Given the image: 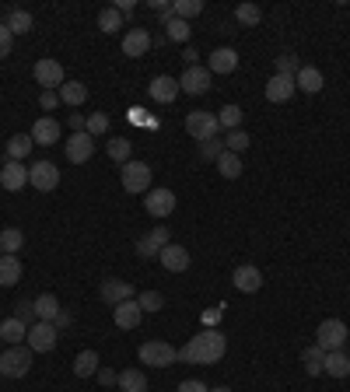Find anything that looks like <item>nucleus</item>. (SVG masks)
Listing matches in <instances>:
<instances>
[{
  "label": "nucleus",
  "mask_w": 350,
  "mask_h": 392,
  "mask_svg": "<svg viewBox=\"0 0 350 392\" xmlns=\"http://www.w3.org/2000/svg\"><path fill=\"white\" fill-rule=\"evenodd\" d=\"M228 350V340L221 329H200L196 337H189V344L179 350V361L186 364H218Z\"/></svg>",
  "instance_id": "1"
},
{
  "label": "nucleus",
  "mask_w": 350,
  "mask_h": 392,
  "mask_svg": "<svg viewBox=\"0 0 350 392\" xmlns=\"http://www.w3.org/2000/svg\"><path fill=\"white\" fill-rule=\"evenodd\" d=\"M28 368H32V350L28 347L18 344V347L0 350V375L4 378H25Z\"/></svg>",
  "instance_id": "2"
},
{
  "label": "nucleus",
  "mask_w": 350,
  "mask_h": 392,
  "mask_svg": "<svg viewBox=\"0 0 350 392\" xmlns=\"http://www.w3.org/2000/svg\"><path fill=\"white\" fill-rule=\"evenodd\" d=\"M347 337H350V329L344 319H322L319 329H315V344L322 350H344Z\"/></svg>",
  "instance_id": "3"
},
{
  "label": "nucleus",
  "mask_w": 350,
  "mask_h": 392,
  "mask_svg": "<svg viewBox=\"0 0 350 392\" xmlns=\"http://www.w3.org/2000/svg\"><path fill=\"white\" fill-rule=\"evenodd\" d=\"M151 175H154V169L147 165V161H127L123 169H120V182H123V189L127 193H147L151 189Z\"/></svg>",
  "instance_id": "4"
},
{
  "label": "nucleus",
  "mask_w": 350,
  "mask_h": 392,
  "mask_svg": "<svg viewBox=\"0 0 350 392\" xmlns=\"http://www.w3.org/2000/svg\"><path fill=\"white\" fill-rule=\"evenodd\" d=\"M137 357L147 364V368H169L179 361V350L172 344H165V340H151V344H144V347L137 350Z\"/></svg>",
  "instance_id": "5"
},
{
  "label": "nucleus",
  "mask_w": 350,
  "mask_h": 392,
  "mask_svg": "<svg viewBox=\"0 0 350 392\" xmlns=\"http://www.w3.org/2000/svg\"><path fill=\"white\" fill-rule=\"evenodd\" d=\"M218 116L214 112H189L186 116V133L196 140V144H203V140H218Z\"/></svg>",
  "instance_id": "6"
},
{
  "label": "nucleus",
  "mask_w": 350,
  "mask_h": 392,
  "mask_svg": "<svg viewBox=\"0 0 350 392\" xmlns=\"http://www.w3.org/2000/svg\"><path fill=\"white\" fill-rule=\"evenodd\" d=\"M56 337H60V329L53 326V322H32L28 326V344L25 347L32 350V354H49V350L56 347Z\"/></svg>",
  "instance_id": "7"
},
{
  "label": "nucleus",
  "mask_w": 350,
  "mask_h": 392,
  "mask_svg": "<svg viewBox=\"0 0 350 392\" xmlns=\"http://www.w3.org/2000/svg\"><path fill=\"white\" fill-rule=\"evenodd\" d=\"M63 151H67V161L70 165H85V161H91V154H95V137H88V130L70 133L67 144H63Z\"/></svg>",
  "instance_id": "8"
},
{
  "label": "nucleus",
  "mask_w": 350,
  "mask_h": 392,
  "mask_svg": "<svg viewBox=\"0 0 350 392\" xmlns=\"http://www.w3.org/2000/svg\"><path fill=\"white\" fill-rule=\"evenodd\" d=\"M144 211L151 214V218H169L175 211V193L172 189H165V186H158V189H147V196H144Z\"/></svg>",
  "instance_id": "9"
},
{
  "label": "nucleus",
  "mask_w": 350,
  "mask_h": 392,
  "mask_svg": "<svg viewBox=\"0 0 350 392\" xmlns=\"http://www.w3.org/2000/svg\"><path fill=\"white\" fill-rule=\"evenodd\" d=\"M28 186L39 189V193H53V189L60 186V169H56L53 161H36V165L28 169Z\"/></svg>",
  "instance_id": "10"
},
{
  "label": "nucleus",
  "mask_w": 350,
  "mask_h": 392,
  "mask_svg": "<svg viewBox=\"0 0 350 392\" xmlns=\"http://www.w3.org/2000/svg\"><path fill=\"white\" fill-rule=\"evenodd\" d=\"M169 242H172L169 228H165V224H158V228H151V231L137 242V256H140V260H154V256H158Z\"/></svg>",
  "instance_id": "11"
},
{
  "label": "nucleus",
  "mask_w": 350,
  "mask_h": 392,
  "mask_svg": "<svg viewBox=\"0 0 350 392\" xmlns=\"http://www.w3.org/2000/svg\"><path fill=\"white\" fill-rule=\"evenodd\" d=\"M32 74H36V85H43L46 91H60V88H63V63H60V60H49V56H46V60L36 63Z\"/></svg>",
  "instance_id": "12"
},
{
  "label": "nucleus",
  "mask_w": 350,
  "mask_h": 392,
  "mask_svg": "<svg viewBox=\"0 0 350 392\" xmlns=\"http://www.w3.org/2000/svg\"><path fill=\"white\" fill-rule=\"evenodd\" d=\"M179 91H186V95H207L211 91V70L207 67H186V74L179 78Z\"/></svg>",
  "instance_id": "13"
},
{
  "label": "nucleus",
  "mask_w": 350,
  "mask_h": 392,
  "mask_svg": "<svg viewBox=\"0 0 350 392\" xmlns=\"http://www.w3.org/2000/svg\"><path fill=\"white\" fill-rule=\"evenodd\" d=\"M231 284H235L242 295H256V291L262 287L260 266H253V263H245V266H235V273H231Z\"/></svg>",
  "instance_id": "14"
},
{
  "label": "nucleus",
  "mask_w": 350,
  "mask_h": 392,
  "mask_svg": "<svg viewBox=\"0 0 350 392\" xmlns=\"http://www.w3.org/2000/svg\"><path fill=\"white\" fill-rule=\"evenodd\" d=\"M98 295H102L105 305H112V308L123 305V302H130V298H137L130 280H102V291H98Z\"/></svg>",
  "instance_id": "15"
},
{
  "label": "nucleus",
  "mask_w": 350,
  "mask_h": 392,
  "mask_svg": "<svg viewBox=\"0 0 350 392\" xmlns=\"http://www.w3.org/2000/svg\"><path fill=\"white\" fill-rule=\"evenodd\" d=\"M0 186H4L7 193L25 189V186H28V169H25L21 161H4V169H0Z\"/></svg>",
  "instance_id": "16"
},
{
  "label": "nucleus",
  "mask_w": 350,
  "mask_h": 392,
  "mask_svg": "<svg viewBox=\"0 0 350 392\" xmlns=\"http://www.w3.org/2000/svg\"><path fill=\"white\" fill-rule=\"evenodd\" d=\"M154 46V39H151V32L147 28H130L127 36H123V56H147V49Z\"/></svg>",
  "instance_id": "17"
},
{
  "label": "nucleus",
  "mask_w": 350,
  "mask_h": 392,
  "mask_svg": "<svg viewBox=\"0 0 350 392\" xmlns=\"http://www.w3.org/2000/svg\"><path fill=\"white\" fill-rule=\"evenodd\" d=\"M207 70H211V74H235V70H238V53H235L231 46L214 49L211 60H207Z\"/></svg>",
  "instance_id": "18"
},
{
  "label": "nucleus",
  "mask_w": 350,
  "mask_h": 392,
  "mask_svg": "<svg viewBox=\"0 0 350 392\" xmlns=\"http://www.w3.org/2000/svg\"><path fill=\"white\" fill-rule=\"evenodd\" d=\"M295 91H298V85H295V78H284V74H273L270 81H266V98L270 102H291L295 98Z\"/></svg>",
  "instance_id": "19"
},
{
  "label": "nucleus",
  "mask_w": 350,
  "mask_h": 392,
  "mask_svg": "<svg viewBox=\"0 0 350 392\" xmlns=\"http://www.w3.org/2000/svg\"><path fill=\"white\" fill-rule=\"evenodd\" d=\"M147 95H151L158 105H169V102H175V95H179V81L169 78V74H158V78L147 85Z\"/></svg>",
  "instance_id": "20"
},
{
  "label": "nucleus",
  "mask_w": 350,
  "mask_h": 392,
  "mask_svg": "<svg viewBox=\"0 0 350 392\" xmlns=\"http://www.w3.org/2000/svg\"><path fill=\"white\" fill-rule=\"evenodd\" d=\"M158 260H161V266H165L169 273H182V270H189V253H186L182 245H175V242H169V245L158 253Z\"/></svg>",
  "instance_id": "21"
},
{
  "label": "nucleus",
  "mask_w": 350,
  "mask_h": 392,
  "mask_svg": "<svg viewBox=\"0 0 350 392\" xmlns=\"http://www.w3.org/2000/svg\"><path fill=\"white\" fill-rule=\"evenodd\" d=\"M140 305H137V298H130V302H123V305L112 308V322L120 326V329H137L140 326Z\"/></svg>",
  "instance_id": "22"
},
{
  "label": "nucleus",
  "mask_w": 350,
  "mask_h": 392,
  "mask_svg": "<svg viewBox=\"0 0 350 392\" xmlns=\"http://www.w3.org/2000/svg\"><path fill=\"white\" fill-rule=\"evenodd\" d=\"M36 144H43V147H53L56 140H60V123L53 120V116H43V120H36V127L28 133Z\"/></svg>",
  "instance_id": "23"
},
{
  "label": "nucleus",
  "mask_w": 350,
  "mask_h": 392,
  "mask_svg": "<svg viewBox=\"0 0 350 392\" xmlns=\"http://www.w3.org/2000/svg\"><path fill=\"white\" fill-rule=\"evenodd\" d=\"M322 375H333V378H347V375H350V357H347V350H326V361H322Z\"/></svg>",
  "instance_id": "24"
},
{
  "label": "nucleus",
  "mask_w": 350,
  "mask_h": 392,
  "mask_svg": "<svg viewBox=\"0 0 350 392\" xmlns=\"http://www.w3.org/2000/svg\"><path fill=\"white\" fill-rule=\"evenodd\" d=\"M295 85H298V91L319 95L322 85H326V78H322V70H319V67H305V63H302V70L295 74Z\"/></svg>",
  "instance_id": "25"
},
{
  "label": "nucleus",
  "mask_w": 350,
  "mask_h": 392,
  "mask_svg": "<svg viewBox=\"0 0 350 392\" xmlns=\"http://www.w3.org/2000/svg\"><path fill=\"white\" fill-rule=\"evenodd\" d=\"M25 337H28V326H25L21 319H14V315H11V319H4V322H0V340H4L7 347H18Z\"/></svg>",
  "instance_id": "26"
},
{
  "label": "nucleus",
  "mask_w": 350,
  "mask_h": 392,
  "mask_svg": "<svg viewBox=\"0 0 350 392\" xmlns=\"http://www.w3.org/2000/svg\"><path fill=\"white\" fill-rule=\"evenodd\" d=\"M32 147H36V140H32L28 133H14V137L7 140V161H21V158H28Z\"/></svg>",
  "instance_id": "27"
},
{
  "label": "nucleus",
  "mask_w": 350,
  "mask_h": 392,
  "mask_svg": "<svg viewBox=\"0 0 350 392\" xmlns=\"http://www.w3.org/2000/svg\"><path fill=\"white\" fill-rule=\"evenodd\" d=\"M120 392H147V375L140 371V368H127V371H120Z\"/></svg>",
  "instance_id": "28"
},
{
  "label": "nucleus",
  "mask_w": 350,
  "mask_h": 392,
  "mask_svg": "<svg viewBox=\"0 0 350 392\" xmlns=\"http://www.w3.org/2000/svg\"><path fill=\"white\" fill-rule=\"evenodd\" d=\"M4 25H7V32H11V36H28V32L36 28L32 14H28V11H21V7H18V11H11Z\"/></svg>",
  "instance_id": "29"
},
{
  "label": "nucleus",
  "mask_w": 350,
  "mask_h": 392,
  "mask_svg": "<svg viewBox=\"0 0 350 392\" xmlns=\"http://www.w3.org/2000/svg\"><path fill=\"white\" fill-rule=\"evenodd\" d=\"M21 280V260L18 256H0V287H14Z\"/></svg>",
  "instance_id": "30"
},
{
  "label": "nucleus",
  "mask_w": 350,
  "mask_h": 392,
  "mask_svg": "<svg viewBox=\"0 0 350 392\" xmlns=\"http://www.w3.org/2000/svg\"><path fill=\"white\" fill-rule=\"evenodd\" d=\"M60 312H63V305L56 302V295H39L36 298V319L39 322H53Z\"/></svg>",
  "instance_id": "31"
},
{
  "label": "nucleus",
  "mask_w": 350,
  "mask_h": 392,
  "mask_svg": "<svg viewBox=\"0 0 350 392\" xmlns=\"http://www.w3.org/2000/svg\"><path fill=\"white\" fill-rule=\"evenodd\" d=\"M322 361H326V350L319 347V344H312V347L302 350V364H305V375H322Z\"/></svg>",
  "instance_id": "32"
},
{
  "label": "nucleus",
  "mask_w": 350,
  "mask_h": 392,
  "mask_svg": "<svg viewBox=\"0 0 350 392\" xmlns=\"http://www.w3.org/2000/svg\"><path fill=\"white\" fill-rule=\"evenodd\" d=\"M105 151H109V158L112 161H120V169L130 161V154H133V144L127 140V137H112V140H105Z\"/></svg>",
  "instance_id": "33"
},
{
  "label": "nucleus",
  "mask_w": 350,
  "mask_h": 392,
  "mask_svg": "<svg viewBox=\"0 0 350 392\" xmlns=\"http://www.w3.org/2000/svg\"><path fill=\"white\" fill-rule=\"evenodd\" d=\"M74 375H78V378L98 375V354H95V350H81V354L74 357Z\"/></svg>",
  "instance_id": "34"
},
{
  "label": "nucleus",
  "mask_w": 350,
  "mask_h": 392,
  "mask_svg": "<svg viewBox=\"0 0 350 392\" xmlns=\"http://www.w3.org/2000/svg\"><path fill=\"white\" fill-rule=\"evenodd\" d=\"M21 245H25V231H21V228H4V231H0V249H4V256L21 253Z\"/></svg>",
  "instance_id": "35"
},
{
  "label": "nucleus",
  "mask_w": 350,
  "mask_h": 392,
  "mask_svg": "<svg viewBox=\"0 0 350 392\" xmlns=\"http://www.w3.org/2000/svg\"><path fill=\"white\" fill-rule=\"evenodd\" d=\"M85 98H88V88L81 81H63V88H60V102L63 105H81Z\"/></svg>",
  "instance_id": "36"
},
{
  "label": "nucleus",
  "mask_w": 350,
  "mask_h": 392,
  "mask_svg": "<svg viewBox=\"0 0 350 392\" xmlns=\"http://www.w3.org/2000/svg\"><path fill=\"white\" fill-rule=\"evenodd\" d=\"M218 172L224 175V179H238V175L245 172V165H242V158H238V154L224 151V154L218 158Z\"/></svg>",
  "instance_id": "37"
},
{
  "label": "nucleus",
  "mask_w": 350,
  "mask_h": 392,
  "mask_svg": "<svg viewBox=\"0 0 350 392\" xmlns=\"http://www.w3.org/2000/svg\"><path fill=\"white\" fill-rule=\"evenodd\" d=\"M189 21H182V18H169L165 21V39L169 43H189Z\"/></svg>",
  "instance_id": "38"
},
{
  "label": "nucleus",
  "mask_w": 350,
  "mask_h": 392,
  "mask_svg": "<svg viewBox=\"0 0 350 392\" xmlns=\"http://www.w3.org/2000/svg\"><path fill=\"white\" fill-rule=\"evenodd\" d=\"M98 28H102L105 36H116V32L123 28V14H120L116 7H105V11L98 14Z\"/></svg>",
  "instance_id": "39"
},
{
  "label": "nucleus",
  "mask_w": 350,
  "mask_h": 392,
  "mask_svg": "<svg viewBox=\"0 0 350 392\" xmlns=\"http://www.w3.org/2000/svg\"><path fill=\"white\" fill-rule=\"evenodd\" d=\"M218 123L221 130H242V109L238 105H224V109H218Z\"/></svg>",
  "instance_id": "40"
},
{
  "label": "nucleus",
  "mask_w": 350,
  "mask_h": 392,
  "mask_svg": "<svg viewBox=\"0 0 350 392\" xmlns=\"http://www.w3.org/2000/svg\"><path fill=\"white\" fill-rule=\"evenodd\" d=\"M172 11H175V18L189 21V18L203 14V0H172Z\"/></svg>",
  "instance_id": "41"
},
{
  "label": "nucleus",
  "mask_w": 350,
  "mask_h": 392,
  "mask_svg": "<svg viewBox=\"0 0 350 392\" xmlns=\"http://www.w3.org/2000/svg\"><path fill=\"white\" fill-rule=\"evenodd\" d=\"M235 21H242V25H260L262 21L260 4H238V7H235Z\"/></svg>",
  "instance_id": "42"
},
{
  "label": "nucleus",
  "mask_w": 350,
  "mask_h": 392,
  "mask_svg": "<svg viewBox=\"0 0 350 392\" xmlns=\"http://www.w3.org/2000/svg\"><path fill=\"white\" fill-rule=\"evenodd\" d=\"M249 144H253V137H249L245 130H231L228 137H224V151H231V154H242Z\"/></svg>",
  "instance_id": "43"
},
{
  "label": "nucleus",
  "mask_w": 350,
  "mask_h": 392,
  "mask_svg": "<svg viewBox=\"0 0 350 392\" xmlns=\"http://www.w3.org/2000/svg\"><path fill=\"white\" fill-rule=\"evenodd\" d=\"M137 305H140V312H161V308H165V295H158V291H140V295H137Z\"/></svg>",
  "instance_id": "44"
},
{
  "label": "nucleus",
  "mask_w": 350,
  "mask_h": 392,
  "mask_svg": "<svg viewBox=\"0 0 350 392\" xmlns=\"http://www.w3.org/2000/svg\"><path fill=\"white\" fill-rule=\"evenodd\" d=\"M85 130H88V137H105V133H109V116H105V112H91Z\"/></svg>",
  "instance_id": "45"
},
{
  "label": "nucleus",
  "mask_w": 350,
  "mask_h": 392,
  "mask_svg": "<svg viewBox=\"0 0 350 392\" xmlns=\"http://www.w3.org/2000/svg\"><path fill=\"white\" fill-rule=\"evenodd\" d=\"M298 70H302V63H298V56H295V53H280V56H277V74L295 78Z\"/></svg>",
  "instance_id": "46"
},
{
  "label": "nucleus",
  "mask_w": 350,
  "mask_h": 392,
  "mask_svg": "<svg viewBox=\"0 0 350 392\" xmlns=\"http://www.w3.org/2000/svg\"><path fill=\"white\" fill-rule=\"evenodd\" d=\"M196 151H200V158H203V161H218L221 154H224V140H203Z\"/></svg>",
  "instance_id": "47"
},
{
  "label": "nucleus",
  "mask_w": 350,
  "mask_h": 392,
  "mask_svg": "<svg viewBox=\"0 0 350 392\" xmlns=\"http://www.w3.org/2000/svg\"><path fill=\"white\" fill-rule=\"evenodd\" d=\"M14 319H21L25 326L39 322V319H36V302H18V312H14Z\"/></svg>",
  "instance_id": "48"
},
{
  "label": "nucleus",
  "mask_w": 350,
  "mask_h": 392,
  "mask_svg": "<svg viewBox=\"0 0 350 392\" xmlns=\"http://www.w3.org/2000/svg\"><path fill=\"white\" fill-rule=\"evenodd\" d=\"M11 49H14V36L7 32V25H0V60L11 56Z\"/></svg>",
  "instance_id": "49"
},
{
  "label": "nucleus",
  "mask_w": 350,
  "mask_h": 392,
  "mask_svg": "<svg viewBox=\"0 0 350 392\" xmlns=\"http://www.w3.org/2000/svg\"><path fill=\"white\" fill-rule=\"evenodd\" d=\"M39 105H43L46 112L56 109V105H60V91H43V95H39Z\"/></svg>",
  "instance_id": "50"
},
{
  "label": "nucleus",
  "mask_w": 350,
  "mask_h": 392,
  "mask_svg": "<svg viewBox=\"0 0 350 392\" xmlns=\"http://www.w3.org/2000/svg\"><path fill=\"white\" fill-rule=\"evenodd\" d=\"M175 392H211V389H207L200 378H186V382H179V389Z\"/></svg>",
  "instance_id": "51"
},
{
  "label": "nucleus",
  "mask_w": 350,
  "mask_h": 392,
  "mask_svg": "<svg viewBox=\"0 0 350 392\" xmlns=\"http://www.w3.org/2000/svg\"><path fill=\"white\" fill-rule=\"evenodd\" d=\"M98 382H102V386H116V382H120V375H116L112 368H98Z\"/></svg>",
  "instance_id": "52"
},
{
  "label": "nucleus",
  "mask_w": 350,
  "mask_h": 392,
  "mask_svg": "<svg viewBox=\"0 0 350 392\" xmlns=\"http://www.w3.org/2000/svg\"><path fill=\"white\" fill-rule=\"evenodd\" d=\"M218 322H221V308H211V312L203 315V329H214Z\"/></svg>",
  "instance_id": "53"
},
{
  "label": "nucleus",
  "mask_w": 350,
  "mask_h": 392,
  "mask_svg": "<svg viewBox=\"0 0 350 392\" xmlns=\"http://www.w3.org/2000/svg\"><path fill=\"white\" fill-rule=\"evenodd\" d=\"M116 11H120L123 18H130L133 11H137V4H133V0H116Z\"/></svg>",
  "instance_id": "54"
},
{
  "label": "nucleus",
  "mask_w": 350,
  "mask_h": 392,
  "mask_svg": "<svg viewBox=\"0 0 350 392\" xmlns=\"http://www.w3.org/2000/svg\"><path fill=\"white\" fill-rule=\"evenodd\" d=\"M182 60H186L189 67H196V60H200V53H196L193 46H186V49H182Z\"/></svg>",
  "instance_id": "55"
},
{
  "label": "nucleus",
  "mask_w": 350,
  "mask_h": 392,
  "mask_svg": "<svg viewBox=\"0 0 350 392\" xmlns=\"http://www.w3.org/2000/svg\"><path fill=\"white\" fill-rule=\"evenodd\" d=\"M85 123H88V116H81V112H74V116H70V127H74V133L85 130Z\"/></svg>",
  "instance_id": "56"
},
{
  "label": "nucleus",
  "mask_w": 350,
  "mask_h": 392,
  "mask_svg": "<svg viewBox=\"0 0 350 392\" xmlns=\"http://www.w3.org/2000/svg\"><path fill=\"white\" fill-rule=\"evenodd\" d=\"M53 326H56V329H67V326H70V312H60V315L53 319Z\"/></svg>",
  "instance_id": "57"
},
{
  "label": "nucleus",
  "mask_w": 350,
  "mask_h": 392,
  "mask_svg": "<svg viewBox=\"0 0 350 392\" xmlns=\"http://www.w3.org/2000/svg\"><path fill=\"white\" fill-rule=\"evenodd\" d=\"M211 392H231V389H228V386H218V389H211Z\"/></svg>",
  "instance_id": "58"
},
{
  "label": "nucleus",
  "mask_w": 350,
  "mask_h": 392,
  "mask_svg": "<svg viewBox=\"0 0 350 392\" xmlns=\"http://www.w3.org/2000/svg\"><path fill=\"white\" fill-rule=\"evenodd\" d=\"M0 350H4V340H0Z\"/></svg>",
  "instance_id": "59"
},
{
  "label": "nucleus",
  "mask_w": 350,
  "mask_h": 392,
  "mask_svg": "<svg viewBox=\"0 0 350 392\" xmlns=\"http://www.w3.org/2000/svg\"><path fill=\"white\" fill-rule=\"evenodd\" d=\"M0 256H4V249H0Z\"/></svg>",
  "instance_id": "60"
}]
</instances>
